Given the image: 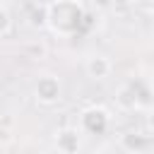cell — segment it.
Masks as SVG:
<instances>
[{
	"mask_svg": "<svg viewBox=\"0 0 154 154\" xmlns=\"http://www.w3.org/2000/svg\"><path fill=\"white\" fill-rule=\"evenodd\" d=\"M34 91H36V99L41 103H55L60 99V79L53 75H43V77H38Z\"/></svg>",
	"mask_w": 154,
	"mask_h": 154,
	"instance_id": "1",
	"label": "cell"
},
{
	"mask_svg": "<svg viewBox=\"0 0 154 154\" xmlns=\"http://www.w3.org/2000/svg\"><path fill=\"white\" fill-rule=\"evenodd\" d=\"M87 75L91 79H106L111 72H113V65L106 55H89L87 58V65H84Z\"/></svg>",
	"mask_w": 154,
	"mask_h": 154,
	"instance_id": "2",
	"label": "cell"
},
{
	"mask_svg": "<svg viewBox=\"0 0 154 154\" xmlns=\"http://www.w3.org/2000/svg\"><path fill=\"white\" fill-rule=\"evenodd\" d=\"M55 147H58L60 154H77V149H79L77 130H70V128L60 130V132L55 135Z\"/></svg>",
	"mask_w": 154,
	"mask_h": 154,
	"instance_id": "3",
	"label": "cell"
},
{
	"mask_svg": "<svg viewBox=\"0 0 154 154\" xmlns=\"http://www.w3.org/2000/svg\"><path fill=\"white\" fill-rule=\"evenodd\" d=\"M116 101H118L120 108H135V106H137V96H135V91H132L130 87H120Z\"/></svg>",
	"mask_w": 154,
	"mask_h": 154,
	"instance_id": "4",
	"label": "cell"
},
{
	"mask_svg": "<svg viewBox=\"0 0 154 154\" xmlns=\"http://www.w3.org/2000/svg\"><path fill=\"white\" fill-rule=\"evenodd\" d=\"M10 31H12V17H10L7 5H5V2H0V36H2V38H7V36H10Z\"/></svg>",
	"mask_w": 154,
	"mask_h": 154,
	"instance_id": "5",
	"label": "cell"
},
{
	"mask_svg": "<svg viewBox=\"0 0 154 154\" xmlns=\"http://www.w3.org/2000/svg\"><path fill=\"white\" fill-rule=\"evenodd\" d=\"M24 53H26L29 58H43V55H46V46L34 41V43H26V46H24Z\"/></svg>",
	"mask_w": 154,
	"mask_h": 154,
	"instance_id": "6",
	"label": "cell"
},
{
	"mask_svg": "<svg viewBox=\"0 0 154 154\" xmlns=\"http://www.w3.org/2000/svg\"><path fill=\"white\" fill-rule=\"evenodd\" d=\"M149 125H152V128H154V113H152V118H149Z\"/></svg>",
	"mask_w": 154,
	"mask_h": 154,
	"instance_id": "7",
	"label": "cell"
}]
</instances>
